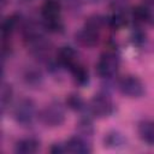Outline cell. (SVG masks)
<instances>
[{
	"mask_svg": "<svg viewBox=\"0 0 154 154\" xmlns=\"http://www.w3.org/2000/svg\"><path fill=\"white\" fill-rule=\"evenodd\" d=\"M13 118L18 124L23 126L32 124L34 120L38 118V112L34 100L28 97L20 99L13 107Z\"/></svg>",
	"mask_w": 154,
	"mask_h": 154,
	"instance_id": "obj_4",
	"label": "cell"
},
{
	"mask_svg": "<svg viewBox=\"0 0 154 154\" xmlns=\"http://www.w3.org/2000/svg\"><path fill=\"white\" fill-rule=\"evenodd\" d=\"M146 1V5H150V6H154V0H144Z\"/></svg>",
	"mask_w": 154,
	"mask_h": 154,
	"instance_id": "obj_23",
	"label": "cell"
},
{
	"mask_svg": "<svg viewBox=\"0 0 154 154\" xmlns=\"http://www.w3.org/2000/svg\"><path fill=\"white\" fill-rule=\"evenodd\" d=\"M12 95H13V90H12L11 85L7 83H4L2 88H1V108H2V112L10 106L11 100H12Z\"/></svg>",
	"mask_w": 154,
	"mask_h": 154,
	"instance_id": "obj_19",
	"label": "cell"
},
{
	"mask_svg": "<svg viewBox=\"0 0 154 154\" xmlns=\"http://www.w3.org/2000/svg\"><path fill=\"white\" fill-rule=\"evenodd\" d=\"M117 85H118L119 91L123 95L128 97H132V99L141 97L146 90L143 82L137 76H134V75H126V76L120 77L117 82Z\"/></svg>",
	"mask_w": 154,
	"mask_h": 154,
	"instance_id": "obj_6",
	"label": "cell"
},
{
	"mask_svg": "<svg viewBox=\"0 0 154 154\" xmlns=\"http://www.w3.org/2000/svg\"><path fill=\"white\" fill-rule=\"evenodd\" d=\"M51 153H54V154H60V153H66L67 149H66V143H54L51 149H49Z\"/></svg>",
	"mask_w": 154,
	"mask_h": 154,
	"instance_id": "obj_21",
	"label": "cell"
},
{
	"mask_svg": "<svg viewBox=\"0 0 154 154\" xmlns=\"http://www.w3.org/2000/svg\"><path fill=\"white\" fill-rule=\"evenodd\" d=\"M114 112V103L106 90L95 94L88 102V113L91 117L105 118Z\"/></svg>",
	"mask_w": 154,
	"mask_h": 154,
	"instance_id": "obj_3",
	"label": "cell"
},
{
	"mask_svg": "<svg viewBox=\"0 0 154 154\" xmlns=\"http://www.w3.org/2000/svg\"><path fill=\"white\" fill-rule=\"evenodd\" d=\"M19 22H20V17L18 14H11L5 18V20L1 24V34L4 40H6L12 35V32L17 29Z\"/></svg>",
	"mask_w": 154,
	"mask_h": 154,
	"instance_id": "obj_15",
	"label": "cell"
},
{
	"mask_svg": "<svg viewBox=\"0 0 154 154\" xmlns=\"http://www.w3.org/2000/svg\"><path fill=\"white\" fill-rule=\"evenodd\" d=\"M57 63L63 67V69H67L70 71V69H72L76 64L79 63L78 60V55L77 52L70 47V46H63L58 49L57 52V57H55Z\"/></svg>",
	"mask_w": 154,
	"mask_h": 154,
	"instance_id": "obj_8",
	"label": "cell"
},
{
	"mask_svg": "<svg viewBox=\"0 0 154 154\" xmlns=\"http://www.w3.org/2000/svg\"><path fill=\"white\" fill-rule=\"evenodd\" d=\"M137 132L140 138L148 146H154V122L143 119L137 125Z\"/></svg>",
	"mask_w": 154,
	"mask_h": 154,
	"instance_id": "obj_11",
	"label": "cell"
},
{
	"mask_svg": "<svg viewBox=\"0 0 154 154\" xmlns=\"http://www.w3.org/2000/svg\"><path fill=\"white\" fill-rule=\"evenodd\" d=\"M24 81L30 87H38L42 83V73L40 72V70L30 69V70H28L25 72Z\"/></svg>",
	"mask_w": 154,
	"mask_h": 154,
	"instance_id": "obj_18",
	"label": "cell"
},
{
	"mask_svg": "<svg viewBox=\"0 0 154 154\" xmlns=\"http://www.w3.org/2000/svg\"><path fill=\"white\" fill-rule=\"evenodd\" d=\"M40 149V141L34 136L24 137L14 144V152L18 154H32Z\"/></svg>",
	"mask_w": 154,
	"mask_h": 154,
	"instance_id": "obj_10",
	"label": "cell"
},
{
	"mask_svg": "<svg viewBox=\"0 0 154 154\" xmlns=\"http://www.w3.org/2000/svg\"><path fill=\"white\" fill-rule=\"evenodd\" d=\"M106 19H107V25L114 30L122 29L128 24V17L125 11H113L112 14Z\"/></svg>",
	"mask_w": 154,
	"mask_h": 154,
	"instance_id": "obj_17",
	"label": "cell"
},
{
	"mask_svg": "<svg viewBox=\"0 0 154 154\" xmlns=\"http://www.w3.org/2000/svg\"><path fill=\"white\" fill-rule=\"evenodd\" d=\"M65 107L58 101L49 102L38 112L40 122L51 128L60 126L65 122Z\"/></svg>",
	"mask_w": 154,
	"mask_h": 154,
	"instance_id": "obj_5",
	"label": "cell"
},
{
	"mask_svg": "<svg viewBox=\"0 0 154 154\" xmlns=\"http://www.w3.org/2000/svg\"><path fill=\"white\" fill-rule=\"evenodd\" d=\"M119 65H120L119 54L114 49H107L100 55L97 60L96 73L102 79H112L117 75L119 70Z\"/></svg>",
	"mask_w": 154,
	"mask_h": 154,
	"instance_id": "obj_2",
	"label": "cell"
},
{
	"mask_svg": "<svg viewBox=\"0 0 154 154\" xmlns=\"http://www.w3.org/2000/svg\"><path fill=\"white\" fill-rule=\"evenodd\" d=\"M131 40H132L134 45L141 46V45H143V43L146 42V34L141 30V28H136V29L132 31Z\"/></svg>",
	"mask_w": 154,
	"mask_h": 154,
	"instance_id": "obj_20",
	"label": "cell"
},
{
	"mask_svg": "<svg viewBox=\"0 0 154 154\" xmlns=\"http://www.w3.org/2000/svg\"><path fill=\"white\" fill-rule=\"evenodd\" d=\"M65 143H66L67 153L85 154L91 152V140L83 137L78 134H75L73 136H71Z\"/></svg>",
	"mask_w": 154,
	"mask_h": 154,
	"instance_id": "obj_9",
	"label": "cell"
},
{
	"mask_svg": "<svg viewBox=\"0 0 154 154\" xmlns=\"http://www.w3.org/2000/svg\"><path fill=\"white\" fill-rule=\"evenodd\" d=\"M150 14H152V10L148 7V5L141 4L131 8V18L136 25L149 23Z\"/></svg>",
	"mask_w": 154,
	"mask_h": 154,
	"instance_id": "obj_13",
	"label": "cell"
},
{
	"mask_svg": "<svg viewBox=\"0 0 154 154\" xmlns=\"http://www.w3.org/2000/svg\"><path fill=\"white\" fill-rule=\"evenodd\" d=\"M70 72H71L72 78L77 85L83 87L89 82V72L83 64H81V63L76 64L72 69H70Z\"/></svg>",
	"mask_w": 154,
	"mask_h": 154,
	"instance_id": "obj_14",
	"label": "cell"
},
{
	"mask_svg": "<svg viewBox=\"0 0 154 154\" xmlns=\"http://www.w3.org/2000/svg\"><path fill=\"white\" fill-rule=\"evenodd\" d=\"M103 143H105V147L116 149V148L124 147L126 141H125V137L123 136V134H120L119 131H109L105 135Z\"/></svg>",
	"mask_w": 154,
	"mask_h": 154,
	"instance_id": "obj_16",
	"label": "cell"
},
{
	"mask_svg": "<svg viewBox=\"0 0 154 154\" xmlns=\"http://www.w3.org/2000/svg\"><path fill=\"white\" fill-rule=\"evenodd\" d=\"M41 17L46 31L61 32L64 30L61 20V5L58 0H45L41 6Z\"/></svg>",
	"mask_w": 154,
	"mask_h": 154,
	"instance_id": "obj_1",
	"label": "cell"
},
{
	"mask_svg": "<svg viewBox=\"0 0 154 154\" xmlns=\"http://www.w3.org/2000/svg\"><path fill=\"white\" fill-rule=\"evenodd\" d=\"M100 32L101 30L84 23L83 28H81L75 37H76V41L81 45V46H84V47H94L97 45L99 40H100Z\"/></svg>",
	"mask_w": 154,
	"mask_h": 154,
	"instance_id": "obj_7",
	"label": "cell"
},
{
	"mask_svg": "<svg viewBox=\"0 0 154 154\" xmlns=\"http://www.w3.org/2000/svg\"><path fill=\"white\" fill-rule=\"evenodd\" d=\"M65 106L67 108H70L71 111L79 112L81 114H89L88 113V103L84 101V99L81 95H78L76 93H71L66 96Z\"/></svg>",
	"mask_w": 154,
	"mask_h": 154,
	"instance_id": "obj_12",
	"label": "cell"
},
{
	"mask_svg": "<svg viewBox=\"0 0 154 154\" xmlns=\"http://www.w3.org/2000/svg\"><path fill=\"white\" fill-rule=\"evenodd\" d=\"M149 24L150 25H154V12L152 11V14H150V19H149Z\"/></svg>",
	"mask_w": 154,
	"mask_h": 154,
	"instance_id": "obj_22",
	"label": "cell"
}]
</instances>
